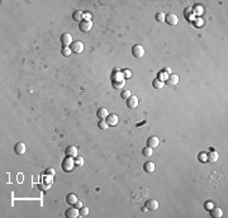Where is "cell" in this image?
I'll use <instances>...</instances> for the list:
<instances>
[{"instance_id":"ba28073f","label":"cell","mask_w":228,"mask_h":218,"mask_svg":"<svg viewBox=\"0 0 228 218\" xmlns=\"http://www.w3.org/2000/svg\"><path fill=\"white\" fill-rule=\"evenodd\" d=\"M105 122L109 127H114L118 123V115L117 114H108V117L105 118Z\"/></svg>"},{"instance_id":"3957f363","label":"cell","mask_w":228,"mask_h":218,"mask_svg":"<svg viewBox=\"0 0 228 218\" xmlns=\"http://www.w3.org/2000/svg\"><path fill=\"white\" fill-rule=\"evenodd\" d=\"M70 48L74 53H81L84 51V43L82 42H80V41H74L72 45L70 46Z\"/></svg>"},{"instance_id":"44dd1931","label":"cell","mask_w":228,"mask_h":218,"mask_svg":"<svg viewBox=\"0 0 228 218\" xmlns=\"http://www.w3.org/2000/svg\"><path fill=\"white\" fill-rule=\"evenodd\" d=\"M72 18H74V20H76V22H81V20L84 19V13L81 10H76V12H74Z\"/></svg>"},{"instance_id":"83f0119b","label":"cell","mask_w":228,"mask_h":218,"mask_svg":"<svg viewBox=\"0 0 228 218\" xmlns=\"http://www.w3.org/2000/svg\"><path fill=\"white\" fill-rule=\"evenodd\" d=\"M71 52H72V51H71V48H70V47H63V48L61 50V53L63 55V56H70V55H71Z\"/></svg>"},{"instance_id":"e0dca14e","label":"cell","mask_w":228,"mask_h":218,"mask_svg":"<svg viewBox=\"0 0 228 218\" xmlns=\"http://www.w3.org/2000/svg\"><path fill=\"white\" fill-rule=\"evenodd\" d=\"M77 196H76L74 193H70V194H67V196H66V202L70 204V206H75L76 204V202H77Z\"/></svg>"},{"instance_id":"484cf974","label":"cell","mask_w":228,"mask_h":218,"mask_svg":"<svg viewBox=\"0 0 228 218\" xmlns=\"http://www.w3.org/2000/svg\"><path fill=\"white\" fill-rule=\"evenodd\" d=\"M203 24H204L203 18H195V19H194V25H195V28H200Z\"/></svg>"},{"instance_id":"52a82bcc","label":"cell","mask_w":228,"mask_h":218,"mask_svg":"<svg viewBox=\"0 0 228 218\" xmlns=\"http://www.w3.org/2000/svg\"><path fill=\"white\" fill-rule=\"evenodd\" d=\"M79 28L81 32H89L92 28V22L91 20H81L79 24Z\"/></svg>"},{"instance_id":"836d02e7","label":"cell","mask_w":228,"mask_h":218,"mask_svg":"<svg viewBox=\"0 0 228 218\" xmlns=\"http://www.w3.org/2000/svg\"><path fill=\"white\" fill-rule=\"evenodd\" d=\"M74 207H76V208H77V209H80V208L82 207V204H81V202H80V200H77V202H76V204H75Z\"/></svg>"},{"instance_id":"d6986e66","label":"cell","mask_w":228,"mask_h":218,"mask_svg":"<svg viewBox=\"0 0 228 218\" xmlns=\"http://www.w3.org/2000/svg\"><path fill=\"white\" fill-rule=\"evenodd\" d=\"M108 109H105V108H100L98 109V112H96V115H98V118L99 119H105L108 117Z\"/></svg>"},{"instance_id":"2e32d148","label":"cell","mask_w":228,"mask_h":218,"mask_svg":"<svg viewBox=\"0 0 228 218\" xmlns=\"http://www.w3.org/2000/svg\"><path fill=\"white\" fill-rule=\"evenodd\" d=\"M155 169H156V166H155L153 162H151V161H147V162H145V165H143V170H145L146 173H153Z\"/></svg>"},{"instance_id":"4316f807","label":"cell","mask_w":228,"mask_h":218,"mask_svg":"<svg viewBox=\"0 0 228 218\" xmlns=\"http://www.w3.org/2000/svg\"><path fill=\"white\" fill-rule=\"evenodd\" d=\"M98 127L100 128V130H108V124H107V122H105V119H100L99 123H98Z\"/></svg>"},{"instance_id":"d6a6232c","label":"cell","mask_w":228,"mask_h":218,"mask_svg":"<svg viewBox=\"0 0 228 218\" xmlns=\"http://www.w3.org/2000/svg\"><path fill=\"white\" fill-rule=\"evenodd\" d=\"M123 76H124V79H129L130 76H132V72H130L129 70H124L123 71Z\"/></svg>"},{"instance_id":"9c48e42d","label":"cell","mask_w":228,"mask_h":218,"mask_svg":"<svg viewBox=\"0 0 228 218\" xmlns=\"http://www.w3.org/2000/svg\"><path fill=\"white\" fill-rule=\"evenodd\" d=\"M148 211H156L158 208V202L156 199H150L146 202V206H145Z\"/></svg>"},{"instance_id":"277c9868","label":"cell","mask_w":228,"mask_h":218,"mask_svg":"<svg viewBox=\"0 0 228 218\" xmlns=\"http://www.w3.org/2000/svg\"><path fill=\"white\" fill-rule=\"evenodd\" d=\"M60 40H61V43H62L63 47H69V46L72 45V42H74L72 41V37H71L70 33H63Z\"/></svg>"},{"instance_id":"1f68e13d","label":"cell","mask_w":228,"mask_h":218,"mask_svg":"<svg viewBox=\"0 0 228 218\" xmlns=\"http://www.w3.org/2000/svg\"><path fill=\"white\" fill-rule=\"evenodd\" d=\"M84 164V159L82 157H79V156H76L75 157V165H77V166H81Z\"/></svg>"},{"instance_id":"e575fe53","label":"cell","mask_w":228,"mask_h":218,"mask_svg":"<svg viewBox=\"0 0 228 218\" xmlns=\"http://www.w3.org/2000/svg\"><path fill=\"white\" fill-rule=\"evenodd\" d=\"M205 208H206V209H209V211H210V209H212V208H213V204H212V203H210V202H208V203H206V204H205Z\"/></svg>"},{"instance_id":"8fae6325","label":"cell","mask_w":228,"mask_h":218,"mask_svg":"<svg viewBox=\"0 0 228 218\" xmlns=\"http://www.w3.org/2000/svg\"><path fill=\"white\" fill-rule=\"evenodd\" d=\"M65 216L67 218H76L79 217V209L76 207H72V208H69L67 211L65 212Z\"/></svg>"},{"instance_id":"d590c367","label":"cell","mask_w":228,"mask_h":218,"mask_svg":"<svg viewBox=\"0 0 228 218\" xmlns=\"http://www.w3.org/2000/svg\"><path fill=\"white\" fill-rule=\"evenodd\" d=\"M47 174H52V175H54V169H52V168L47 169Z\"/></svg>"},{"instance_id":"9a60e30c","label":"cell","mask_w":228,"mask_h":218,"mask_svg":"<svg viewBox=\"0 0 228 218\" xmlns=\"http://www.w3.org/2000/svg\"><path fill=\"white\" fill-rule=\"evenodd\" d=\"M14 151H15V153H18V155H23L25 152V145L23 142H18L14 146Z\"/></svg>"},{"instance_id":"ac0fdd59","label":"cell","mask_w":228,"mask_h":218,"mask_svg":"<svg viewBox=\"0 0 228 218\" xmlns=\"http://www.w3.org/2000/svg\"><path fill=\"white\" fill-rule=\"evenodd\" d=\"M113 88L114 89H123L124 85H125V80L124 79H120V80H113Z\"/></svg>"},{"instance_id":"30bf717a","label":"cell","mask_w":228,"mask_h":218,"mask_svg":"<svg viewBox=\"0 0 228 218\" xmlns=\"http://www.w3.org/2000/svg\"><path fill=\"white\" fill-rule=\"evenodd\" d=\"M160 145V140L156 137V136H151V137L147 140V146L151 148H156Z\"/></svg>"},{"instance_id":"5bb4252c","label":"cell","mask_w":228,"mask_h":218,"mask_svg":"<svg viewBox=\"0 0 228 218\" xmlns=\"http://www.w3.org/2000/svg\"><path fill=\"white\" fill-rule=\"evenodd\" d=\"M210 216L213 218H221L223 216V211L219 207H213L210 209Z\"/></svg>"},{"instance_id":"cb8c5ba5","label":"cell","mask_w":228,"mask_h":218,"mask_svg":"<svg viewBox=\"0 0 228 218\" xmlns=\"http://www.w3.org/2000/svg\"><path fill=\"white\" fill-rule=\"evenodd\" d=\"M89 214V208L87 207H81V208H80L79 209V216L80 217H85V216H87Z\"/></svg>"},{"instance_id":"7c38bea8","label":"cell","mask_w":228,"mask_h":218,"mask_svg":"<svg viewBox=\"0 0 228 218\" xmlns=\"http://www.w3.org/2000/svg\"><path fill=\"white\" fill-rule=\"evenodd\" d=\"M66 156H69V157H72V159H75L76 156H77V148H76L75 146H69L66 148Z\"/></svg>"},{"instance_id":"4fadbf2b","label":"cell","mask_w":228,"mask_h":218,"mask_svg":"<svg viewBox=\"0 0 228 218\" xmlns=\"http://www.w3.org/2000/svg\"><path fill=\"white\" fill-rule=\"evenodd\" d=\"M167 85H170V86H174V85H176L177 83H179V76L177 75H170V76H167V79L166 81H165Z\"/></svg>"},{"instance_id":"7402d4cb","label":"cell","mask_w":228,"mask_h":218,"mask_svg":"<svg viewBox=\"0 0 228 218\" xmlns=\"http://www.w3.org/2000/svg\"><path fill=\"white\" fill-rule=\"evenodd\" d=\"M152 85H153L155 89H162L165 86V81H161V80H158V79H155L153 81H152Z\"/></svg>"},{"instance_id":"f546056e","label":"cell","mask_w":228,"mask_h":218,"mask_svg":"<svg viewBox=\"0 0 228 218\" xmlns=\"http://www.w3.org/2000/svg\"><path fill=\"white\" fill-rule=\"evenodd\" d=\"M156 20H157V22H165V14L163 13H157V14H156Z\"/></svg>"},{"instance_id":"ffe728a7","label":"cell","mask_w":228,"mask_h":218,"mask_svg":"<svg viewBox=\"0 0 228 218\" xmlns=\"http://www.w3.org/2000/svg\"><path fill=\"white\" fill-rule=\"evenodd\" d=\"M206 156H208V161H209V162H215V161H218V152H217V151H214V150H213V151H210Z\"/></svg>"},{"instance_id":"6da1fadb","label":"cell","mask_w":228,"mask_h":218,"mask_svg":"<svg viewBox=\"0 0 228 218\" xmlns=\"http://www.w3.org/2000/svg\"><path fill=\"white\" fill-rule=\"evenodd\" d=\"M61 166H62V170H63V171H66V173H71V171L74 170V168H75V160L72 159V157L66 156L65 159H63Z\"/></svg>"},{"instance_id":"603a6c76","label":"cell","mask_w":228,"mask_h":218,"mask_svg":"<svg viewBox=\"0 0 228 218\" xmlns=\"http://www.w3.org/2000/svg\"><path fill=\"white\" fill-rule=\"evenodd\" d=\"M152 153H153V148H151V147H145L142 150V155L143 156H146V157H151L152 156Z\"/></svg>"},{"instance_id":"8d00e7d4","label":"cell","mask_w":228,"mask_h":218,"mask_svg":"<svg viewBox=\"0 0 228 218\" xmlns=\"http://www.w3.org/2000/svg\"><path fill=\"white\" fill-rule=\"evenodd\" d=\"M163 72H166V74H170V72H171L170 67H165V69H163Z\"/></svg>"},{"instance_id":"d4e9b609","label":"cell","mask_w":228,"mask_h":218,"mask_svg":"<svg viewBox=\"0 0 228 218\" xmlns=\"http://www.w3.org/2000/svg\"><path fill=\"white\" fill-rule=\"evenodd\" d=\"M203 12H204V9H203V6H201V5H196V6H195V8H194V9H193L194 15H195V14L200 15V14H203Z\"/></svg>"},{"instance_id":"4dcf8cb0","label":"cell","mask_w":228,"mask_h":218,"mask_svg":"<svg viewBox=\"0 0 228 218\" xmlns=\"http://www.w3.org/2000/svg\"><path fill=\"white\" fill-rule=\"evenodd\" d=\"M120 96L123 98V99H128V98L130 96V91L129 90H122V93H120Z\"/></svg>"},{"instance_id":"5b68a950","label":"cell","mask_w":228,"mask_h":218,"mask_svg":"<svg viewBox=\"0 0 228 218\" xmlns=\"http://www.w3.org/2000/svg\"><path fill=\"white\" fill-rule=\"evenodd\" d=\"M165 22H166L167 24H170V25H176L177 22H179V19H177L176 14H174V13H168V14L165 15Z\"/></svg>"},{"instance_id":"f1b7e54d","label":"cell","mask_w":228,"mask_h":218,"mask_svg":"<svg viewBox=\"0 0 228 218\" xmlns=\"http://www.w3.org/2000/svg\"><path fill=\"white\" fill-rule=\"evenodd\" d=\"M199 161L200 162H206V161H208V156H206L205 152H200L199 153Z\"/></svg>"},{"instance_id":"7a4b0ae2","label":"cell","mask_w":228,"mask_h":218,"mask_svg":"<svg viewBox=\"0 0 228 218\" xmlns=\"http://www.w3.org/2000/svg\"><path fill=\"white\" fill-rule=\"evenodd\" d=\"M132 55L136 58H142L143 56H145V48L141 46V45H136V46H133V48H132Z\"/></svg>"},{"instance_id":"8992f818","label":"cell","mask_w":228,"mask_h":218,"mask_svg":"<svg viewBox=\"0 0 228 218\" xmlns=\"http://www.w3.org/2000/svg\"><path fill=\"white\" fill-rule=\"evenodd\" d=\"M138 98L134 96V95H130L128 99H127V106H128L129 109H136L138 106Z\"/></svg>"}]
</instances>
